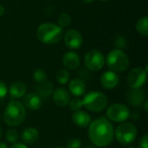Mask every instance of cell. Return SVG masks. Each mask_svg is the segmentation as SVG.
Segmentation results:
<instances>
[{
    "instance_id": "obj_16",
    "label": "cell",
    "mask_w": 148,
    "mask_h": 148,
    "mask_svg": "<svg viewBox=\"0 0 148 148\" xmlns=\"http://www.w3.org/2000/svg\"><path fill=\"white\" fill-rule=\"evenodd\" d=\"M72 121L74 124L81 128H86L89 126L92 121L91 115L86 111L78 110L74 112L72 114Z\"/></svg>"
},
{
    "instance_id": "obj_3",
    "label": "cell",
    "mask_w": 148,
    "mask_h": 148,
    "mask_svg": "<svg viewBox=\"0 0 148 148\" xmlns=\"http://www.w3.org/2000/svg\"><path fill=\"white\" fill-rule=\"evenodd\" d=\"M63 30L61 27L51 23H44L36 29L37 39L45 44H55L61 41Z\"/></svg>"
},
{
    "instance_id": "obj_1",
    "label": "cell",
    "mask_w": 148,
    "mask_h": 148,
    "mask_svg": "<svg viewBox=\"0 0 148 148\" xmlns=\"http://www.w3.org/2000/svg\"><path fill=\"white\" fill-rule=\"evenodd\" d=\"M88 138L97 147H106L109 146L114 138V129L106 117H99L89 124Z\"/></svg>"
},
{
    "instance_id": "obj_9",
    "label": "cell",
    "mask_w": 148,
    "mask_h": 148,
    "mask_svg": "<svg viewBox=\"0 0 148 148\" xmlns=\"http://www.w3.org/2000/svg\"><path fill=\"white\" fill-rule=\"evenodd\" d=\"M147 69L140 67L134 68L129 71L127 77V82L131 88H141L147 82Z\"/></svg>"
},
{
    "instance_id": "obj_28",
    "label": "cell",
    "mask_w": 148,
    "mask_h": 148,
    "mask_svg": "<svg viewBox=\"0 0 148 148\" xmlns=\"http://www.w3.org/2000/svg\"><path fill=\"white\" fill-rule=\"evenodd\" d=\"M7 94H8V87H7V85L3 82L0 81V101L4 99L6 97Z\"/></svg>"
},
{
    "instance_id": "obj_29",
    "label": "cell",
    "mask_w": 148,
    "mask_h": 148,
    "mask_svg": "<svg viewBox=\"0 0 148 148\" xmlns=\"http://www.w3.org/2000/svg\"><path fill=\"white\" fill-rule=\"evenodd\" d=\"M139 148H148V135L144 134L140 141H139Z\"/></svg>"
},
{
    "instance_id": "obj_7",
    "label": "cell",
    "mask_w": 148,
    "mask_h": 148,
    "mask_svg": "<svg viewBox=\"0 0 148 148\" xmlns=\"http://www.w3.org/2000/svg\"><path fill=\"white\" fill-rule=\"evenodd\" d=\"M129 108L122 103H114L107 109V119L113 122L122 123L130 118Z\"/></svg>"
},
{
    "instance_id": "obj_21",
    "label": "cell",
    "mask_w": 148,
    "mask_h": 148,
    "mask_svg": "<svg viewBox=\"0 0 148 148\" xmlns=\"http://www.w3.org/2000/svg\"><path fill=\"white\" fill-rule=\"evenodd\" d=\"M136 29L137 31L142 35L147 36L148 35V17L147 16H143L140 18L136 23Z\"/></svg>"
},
{
    "instance_id": "obj_2",
    "label": "cell",
    "mask_w": 148,
    "mask_h": 148,
    "mask_svg": "<svg viewBox=\"0 0 148 148\" xmlns=\"http://www.w3.org/2000/svg\"><path fill=\"white\" fill-rule=\"evenodd\" d=\"M26 118V108L22 102L16 100L10 101L3 113V120L9 127H17L21 125Z\"/></svg>"
},
{
    "instance_id": "obj_36",
    "label": "cell",
    "mask_w": 148,
    "mask_h": 148,
    "mask_svg": "<svg viewBox=\"0 0 148 148\" xmlns=\"http://www.w3.org/2000/svg\"><path fill=\"white\" fill-rule=\"evenodd\" d=\"M2 133H3V132H2V127H1V126H0V138L2 137Z\"/></svg>"
},
{
    "instance_id": "obj_5",
    "label": "cell",
    "mask_w": 148,
    "mask_h": 148,
    "mask_svg": "<svg viewBox=\"0 0 148 148\" xmlns=\"http://www.w3.org/2000/svg\"><path fill=\"white\" fill-rule=\"evenodd\" d=\"M105 61L110 70L115 73L125 72L129 68L130 64L127 55L119 49L111 50L108 53L107 59H105Z\"/></svg>"
},
{
    "instance_id": "obj_40",
    "label": "cell",
    "mask_w": 148,
    "mask_h": 148,
    "mask_svg": "<svg viewBox=\"0 0 148 148\" xmlns=\"http://www.w3.org/2000/svg\"><path fill=\"white\" fill-rule=\"evenodd\" d=\"M128 148H136V147H128Z\"/></svg>"
},
{
    "instance_id": "obj_33",
    "label": "cell",
    "mask_w": 148,
    "mask_h": 148,
    "mask_svg": "<svg viewBox=\"0 0 148 148\" xmlns=\"http://www.w3.org/2000/svg\"><path fill=\"white\" fill-rule=\"evenodd\" d=\"M143 104H144V108H145V110H146V112H147L148 111V101L147 100H146V101H145V102H144Z\"/></svg>"
},
{
    "instance_id": "obj_8",
    "label": "cell",
    "mask_w": 148,
    "mask_h": 148,
    "mask_svg": "<svg viewBox=\"0 0 148 148\" xmlns=\"http://www.w3.org/2000/svg\"><path fill=\"white\" fill-rule=\"evenodd\" d=\"M104 55L98 49H91L84 56V64L86 68L93 72L100 71L105 65Z\"/></svg>"
},
{
    "instance_id": "obj_11",
    "label": "cell",
    "mask_w": 148,
    "mask_h": 148,
    "mask_svg": "<svg viewBox=\"0 0 148 148\" xmlns=\"http://www.w3.org/2000/svg\"><path fill=\"white\" fill-rule=\"evenodd\" d=\"M64 42L71 49H78L82 45V36L76 29H69L65 33Z\"/></svg>"
},
{
    "instance_id": "obj_17",
    "label": "cell",
    "mask_w": 148,
    "mask_h": 148,
    "mask_svg": "<svg viewBox=\"0 0 148 148\" xmlns=\"http://www.w3.org/2000/svg\"><path fill=\"white\" fill-rule=\"evenodd\" d=\"M69 94L76 97L83 95L86 92L85 82L79 78L72 79L69 83Z\"/></svg>"
},
{
    "instance_id": "obj_27",
    "label": "cell",
    "mask_w": 148,
    "mask_h": 148,
    "mask_svg": "<svg viewBox=\"0 0 148 148\" xmlns=\"http://www.w3.org/2000/svg\"><path fill=\"white\" fill-rule=\"evenodd\" d=\"M82 146V143L79 138H72L67 143V148H81Z\"/></svg>"
},
{
    "instance_id": "obj_15",
    "label": "cell",
    "mask_w": 148,
    "mask_h": 148,
    "mask_svg": "<svg viewBox=\"0 0 148 148\" xmlns=\"http://www.w3.org/2000/svg\"><path fill=\"white\" fill-rule=\"evenodd\" d=\"M81 63V59L79 55L74 51L66 52L62 56V64L66 69L75 70L79 68Z\"/></svg>"
},
{
    "instance_id": "obj_18",
    "label": "cell",
    "mask_w": 148,
    "mask_h": 148,
    "mask_svg": "<svg viewBox=\"0 0 148 148\" xmlns=\"http://www.w3.org/2000/svg\"><path fill=\"white\" fill-rule=\"evenodd\" d=\"M39 139V132L36 128L29 127L25 128L21 134V140L25 145H31L36 143Z\"/></svg>"
},
{
    "instance_id": "obj_38",
    "label": "cell",
    "mask_w": 148,
    "mask_h": 148,
    "mask_svg": "<svg viewBox=\"0 0 148 148\" xmlns=\"http://www.w3.org/2000/svg\"><path fill=\"white\" fill-rule=\"evenodd\" d=\"M55 148H65V147H56Z\"/></svg>"
},
{
    "instance_id": "obj_14",
    "label": "cell",
    "mask_w": 148,
    "mask_h": 148,
    "mask_svg": "<svg viewBox=\"0 0 148 148\" xmlns=\"http://www.w3.org/2000/svg\"><path fill=\"white\" fill-rule=\"evenodd\" d=\"M23 105L25 108L35 111L41 108L42 105V98L36 93H28L23 95Z\"/></svg>"
},
{
    "instance_id": "obj_19",
    "label": "cell",
    "mask_w": 148,
    "mask_h": 148,
    "mask_svg": "<svg viewBox=\"0 0 148 148\" xmlns=\"http://www.w3.org/2000/svg\"><path fill=\"white\" fill-rule=\"evenodd\" d=\"M26 85L23 82L16 81L11 83L10 86V88L8 89V92L12 99H20L23 98V95L26 94Z\"/></svg>"
},
{
    "instance_id": "obj_26",
    "label": "cell",
    "mask_w": 148,
    "mask_h": 148,
    "mask_svg": "<svg viewBox=\"0 0 148 148\" xmlns=\"http://www.w3.org/2000/svg\"><path fill=\"white\" fill-rule=\"evenodd\" d=\"M68 106H69L70 111L75 112V111L81 110L83 108V102H82V100H81L79 98H74V99L70 100Z\"/></svg>"
},
{
    "instance_id": "obj_35",
    "label": "cell",
    "mask_w": 148,
    "mask_h": 148,
    "mask_svg": "<svg viewBox=\"0 0 148 148\" xmlns=\"http://www.w3.org/2000/svg\"><path fill=\"white\" fill-rule=\"evenodd\" d=\"M0 148H8V146L3 142H0Z\"/></svg>"
},
{
    "instance_id": "obj_22",
    "label": "cell",
    "mask_w": 148,
    "mask_h": 148,
    "mask_svg": "<svg viewBox=\"0 0 148 148\" xmlns=\"http://www.w3.org/2000/svg\"><path fill=\"white\" fill-rule=\"evenodd\" d=\"M56 79L60 85H65L69 82L70 74L67 69H60L56 75Z\"/></svg>"
},
{
    "instance_id": "obj_32",
    "label": "cell",
    "mask_w": 148,
    "mask_h": 148,
    "mask_svg": "<svg viewBox=\"0 0 148 148\" xmlns=\"http://www.w3.org/2000/svg\"><path fill=\"white\" fill-rule=\"evenodd\" d=\"M82 2H83V3H85V4H90V3H92L93 2H95V0H82Z\"/></svg>"
},
{
    "instance_id": "obj_24",
    "label": "cell",
    "mask_w": 148,
    "mask_h": 148,
    "mask_svg": "<svg viewBox=\"0 0 148 148\" xmlns=\"http://www.w3.org/2000/svg\"><path fill=\"white\" fill-rule=\"evenodd\" d=\"M33 79L36 83H42L48 80L46 72L42 69H37L33 73Z\"/></svg>"
},
{
    "instance_id": "obj_25",
    "label": "cell",
    "mask_w": 148,
    "mask_h": 148,
    "mask_svg": "<svg viewBox=\"0 0 148 148\" xmlns=\"http://www.w3.org/2000/svg\"><path fill=\"white\" fill-rule=\"evenodd\" d=\"M19 139V134L16 129H9L6 132L5 134V140L6 141H8L9 143H16Z\"/></svg>"
},
{
    "instance_id": "obj_34",
    "label": "cell",
    "mask_w": 148,
    "mask_h": 148,
    "mask_svg": "<svg viewBox=\"0 0 148 148\" xmlns=\"http://www.w3.org/2000/svg\"><path fill=\"white\" fill-rule=\"evenodd\" d=\"M3 14H4V9H3V7L0 4V16H2Z\"/></svg>"
},
{
    "instance_id": "obj_37",
    "label": "cell",
    "mask_w": 148,
    "mask_h": 148,
    "mask_svg": "<svg viewBox=\"0 0 148 148\" xmlns=\"http://www.w3.org/2000/svg\"><path fill=\"white\" fill-rule=\"evenodd\" d=\"M100 1H102V2H107V1H108V0H100Z\"/></svg>"
},
{
    "instance_id": "obj_13",
    "label": "cell",
    "mask_w": 148,
    "mask_h": 148,
    "mask_svg": "<svg viewBox=\"0 0 148 148\" xmlns=\"http://www.w3.org/2000/svg\"><path fill=\"white\" fill-rule=\"evenodd\" d=\"M119 82L120 78L117 73L111 70L105 71L100 78L101 85L105 89H113L116 88L119 84Z\"/></svg>"
},
{
    "instance_id": "obj_30",
    "label": "cell",
    "mask_w": 148,
    "mask_h": 148,
    "mask_svg": "<svg viewBox=\"0 0 148 148\" xmlns=\"http://www.w3.org/2000/svg\"><path fill=\"white\" fill-rule=\"evenodd\" d=\"M116 46L119 49H121V48H124L126 47V40L122 37V36H120L117 40H116Z\"/></svg>"
},
{
    "instance_id": "obj_39",
    "label": "cell",
    "mask_w": 148,
    "mask_h": 148,
    "mask_svg": "<svg viewBox=\"0 0 148 148\" xmlns=\"http://www.w3.org/2000/svg\"><path fill=\"white\" fill-rule=\"evenodd\" d=\"M86 148H94V147H86Z\"/></svg>"
},
{
    "instance_id": "obj_23",
    "label": "cell",
    "mask_w": 148,
    "mask_h": 148,
    "mask_svg": "<svg viewBox=\"0 0 148 148\" xmlns=\"http://www.w3.org/2000/svg\"><path fill=\"white\" fill-rule=\"evenodd\" d=\"M57 23H58V26L61 27L62 29L67 28L71 23V16L67 13H62L59 15L57 18Z\"/></svg>"
},
{
    "instance_id": "obj_12",
    "label": "cell",
    "mask_w": 148,
    "mask_h": 148,
    "mask_svg": "<svg viewBox=\"0 0 148 148\" xmlns=\"http://www.w3.org/2000/svg\"><path fill=\"white\" fill-rule=\"evenodd\" d=\"M127 101L134 108L142 106L146 101L145 91L141 88H131L127 95Z\"/></svg>"
},
{
    "instance_id": "obj_6",
    "label": "cell",
    "mask_w": 148,
    "mask_h": 148,
    "mask_svg": "<svg viewBox=\"0 0 148 148\" xmlns=\"http://www.w3.org/2000/svg\"><path fill=\"white\" fill-rule=\"evenodd\" d=\"M137 128L131 122H122L114 130V137L116 140L123 145L128 146L132 144L137 137Z\"/></svg>"
},
{
    "instance_id": "obj_10",
    "label": "cell",
    "mask_w": 148,
    "mask_h": 148,
    "mask_svg": "<svg viewBox=\"0 0 148 148\" xmlns=\"http://www.w3.org/2000/svg\"><path fill=\"white\" fill-rule=\"evenodd\" d=\"M52 100L56 106H57L58 108H65L69 105L71 97L69 90H67L65 88L61 87L53 90Z\"/></svg>"
},
{
    "instance_id": "obj_20",
    "label": "cell",
    "mask_w": 148,
    "mask_h": 148,
    "mask_svg": "<svg viewBox=\"0 0 148 148\" xmlns=\"http://www.w3.org/2000/svg\"><path fill=\"white\" fill-rule=\"evenodd\" d=\"M36 94H37L42 98L49 97L53 93V83L49 81H45L42 83H36L34 87Z\"/></svg>"
},
{
    "instance_id": "obj_31",
    "label": "cell",
    "mask_w": 148,
    "mask_h": 148,
    "mask_svg": "<svg viewBox=\"0 0 148 148\" xmlns=\"http://www.w3.org/2000/svg\"><path fill=\"white\" fill-rule=\"evenodd\" d=\"M10 148H28V147L25 144H23V143L16 142V143H14Z\"/></svg>"
},
{
    "instance_id": "obj_4",
    "label": "cell",
    "mask_w": 148,
    "mask_h": 148,
    "mask_svg": "<svg viewBox=\"0 0 148 148\" xmlns=\"http://www.w3.org/2000/svg\"><path fill=\"white\" fill-rule=\"evenodd\" d=\"M83 107L88 111L94 113H100L105 110L108 104V96L100 91H90L87 93L83 99Z\"/></svg>"
}]
</instances>
